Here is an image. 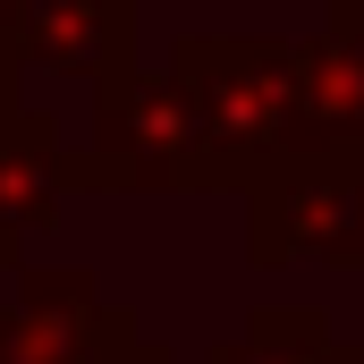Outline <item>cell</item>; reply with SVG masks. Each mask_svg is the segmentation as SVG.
Wrapping results in <instances>:
<instances>
[{
  "label": "cell",
  "instance_id": "obj_1",
  "mask_svg": "<svg viewBox=\"0 0 364 364\" xmlns=\"http://www.w3.org/2000/svg\"><path fill=\"white\" fill-rule=\"evenodd\" d=\"M178 85L195 93L220 178H272L305 144V51L296 43H178Z\"/></svg>",
  "mask_w": 364,
  "mask_h": 364
},
{
  "label": "cell",
  "instance_id": "obj_2",
  "mask_svg": "<svg viewBox=\"0 0 364 364\" xmlns=\"http://www.w3.org/2000/svg\"><path fill=\"white\" fill-rule=\"evenodd\" d=\"M93 153L68 170L85 186H220L212 127L178 85V68H136L127 51L110 68H93Z\"/></svg>",
  "mask_w": 364,
  "mask_h": 364
},
{
  "label": "cell",
  "instance_id": "obj_3",
  "mask_svg": "<svg viewBox=\"0 0 364 364\" xmlns=\"http://www.w3.org/2000/svg\"><path fill=\"white\" fill-rule=\"evenodd\" d=\"M0 364H161V348H144L85 272H26V288L0 305Z\"/></svg>",
  "mask_w": 364,
  "mask_h": 364
},
{
  "label": "cell",
  "instance_id": "obj_4",
  "mask_svg": "<svg viewBox=\"0 0 364 364\" xmlns=\"http://www.w3.org/2000/svg\"><path fill=\"white\" fill-rule=\"evenodd\" d=\"M305 51V153H364V0H339Z\"/></svg>",
  "mask_w": 364,
  "mask_h": 364
},
{
  "label": "cell",
  "instance_id": "obj_5",
  "mask_svg": "<svg viewBox=\"0 0 364 364\" xmlns=\"http://www.w3.org/2000/svg\"><path fill=\"white\" fill-rule=\"evenodd\" d=\"M127 9L119 0H17L9 17V51L17 68H43V77H93L127 51Z\"/></svg>",
  "mask_w": 364,
  "mask_h": 364
},
{
  "label": "cell",
  "instance_id": "obj_6",
  "mask_svg": "<svg viewBox=\"0 0 364 364\" xmlns=\"http://www.w3.org/2000/svg\"><path fill=\"white\" fill-rule=\"evenodd\" d=\"M68 195V153L51 136L43 110H0V263H17V246L60 212Z\"/></svg>",
  "mask_w": 364,
  "mask_h": 364
},
{
  "label": "cell",
  "instance_id": "obj_7",
  "mask_svg": "<svg viewBox=\"0 0 364 364\" xmlns=\"http://www.w3.org/2000/svg\"><path fill=\"white\" fill-rule=\"evenodd\" d=\"M212 364H364L348 339H331L322 305H263Z\"/></svg>",
  "mask_w": 364,
  "mask_h": 364
},
{
  "label": "cell",
  "instance_id": "obj_8",
  "mask_svg": "<svg viewBox=\"0 0 364 364\" xmlns=\"http://www.w3.org/2000/svg\"><path fill=\"white\" fill-rule=\"evenodd\" d=\"M9 17H17V0H0V26H9Z\"/></svg>",
  "mask_w": 364,
  "mask_h": 364
}]
</instances>
